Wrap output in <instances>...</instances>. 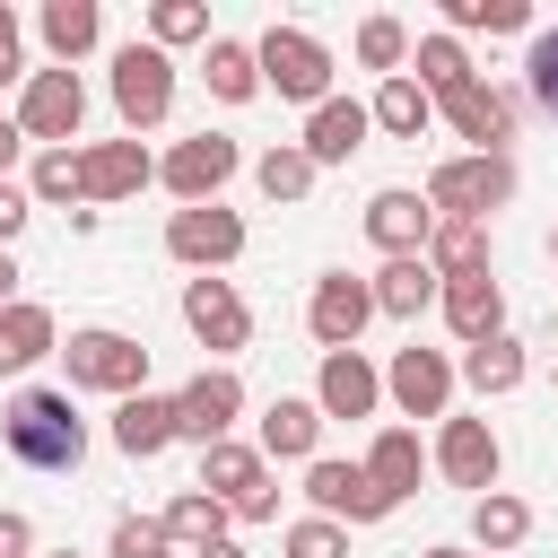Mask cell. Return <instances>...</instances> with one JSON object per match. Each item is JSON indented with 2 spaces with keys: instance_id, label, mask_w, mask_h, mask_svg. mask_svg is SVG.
I'll return each instance as SVG.
<instances>
[{
  "instance_id": "6da1fadb",
  "label": "cell",
  "mask_w": 558,
  "mask_h": 558,
  "mask_svg": "<svg viewBox=\"0 0 558 558\" xmlns=\"http://www.w3.org/2000/svg\"><path fill=\"white\" fill-rule=\"evenodd\" d=\"M0 445H9L26 471H78L87 427H78L70 392H17V401H9V418H0Z\"/></svg>"
},
{
  "instance_id": "7a4b0ae2",
  "label": "cell",
  "mask_w": 558,
  "mask_h": 558,
  "mask_svg": "<svg viewBox=\"0 0 558 558\" xmlns=\"http://www.w3.org/2000/svg\"><path fill=\"white\" fill-rule=\"evenodd\" d=\"M514 192V174H506V157H462V166H445L436 183H427V209H453V218H480V209H497Z\"/></svg>"
},
{
  "instance_id": "3957f363",
  "label": "cell",
  "mask_w": 558,
  "mask_h": 558,
  "mask_svg": "<svg viewBox=\"0 0 558 558\" xmlns=\"http://www.w3.org/2000/svg\"><path fill=\"white\" fill-rule=\"evenodd\" d=\"M262 78H270L279 96H323L331 61H323V44H314V35H296V26H270V35H262Z\"/></svg>"
},
{
  "instance_id": "277c9868",
  "label": "cell",
  "mask_w": 558,
  "mask_h": 558,
  "mask_svg": "<svg viewBox=\"0 0 558 558\" xmlns=\"http://www.w3.org/2000/svg\"><path fill=\"white\" fill-rule=\"evenodd\" d=\"M166 96H174L166 52H157V44H131V52L113 61V105H122L131 122H157V113H166Z\"/></svg>"
},
{
  "instance_id": "5b68a950",
  "label": "cell",
  "mask_w": 558,
  "mask_h": 558,
  "mask_svg": "<svg viewBox=\"0 0 558 558\" xmlns=\"http://www.w3.org/2000/svg\"><path fill=\"white\" fill-rule=\"evenodd\" d=\"M140 349L122 340V331H78L70 340V384H96V392H122V384H140Z\"/></svg>"
},
{
  "instance_id": "8992f818",
  "label": "cell",
  "mask_w": 558,
  "mask_h": 558,
  "mask_svg": "<svg viewBox=\"0 0 558 558\" xmlns=\"http://www.w3.org/2000/svg\"><path fill=\"white\" fill-rule=\"evenodd\" d=\"M305 497H314L323 514H349V523H375V514H392V497H384L366 471H349V462H314V471H305Z\"/></svg>"
},
{
  "instance_id": "52a82bcc",
  "label": "cell",
  "mask_w": 558,
  "mask_h": 558,
  "mask_svg": "<svg viewBox=\"0 0 558 558\" xmlns=\"http://www.w3.org/2000/svg\"><path fill=\"white\" fill-rule=\"evenodd\" d=\"M366 314H375V288H357L349 270H331V279L314 288V340H323V349H349Z\"/></svg>"
},
{
  "instance_id": "ba28073f",
  "label": "cell",
  "mask_w": 558,
  "mask_h": 558,
  "mask_svg": "<svg viewBox=\"0 0 558 558\" xmlns=\"http://www.w3.org/2000/svg\"><path fill=\"white\" fill-rule=\"evenodd\" d=\"M183 323H192L209 349H244V305H235L227 279H192V288H183Z\"/></svg>"
},
{
  "instance_id": "9c48e42d",
  "label": "cell",
  "mask_w": 558,
  "mask_h": 558,
  "mask_svg": "<svg viewBox=\"0 0 558 558\" xmlns=\"http://www.w3.org/2000/svg\"><path fill=\"white\" fill-rule=\"evenodd\" d=\"M235 401H244V392H235V375H192V384H183V401H174V427H183V436H201V445H218V436H227V418H235Z\"/></svg>"
},
{
  "instance_id": "30bf717a",
  "label": "cell",
  "mask_w": 558,
  "mask_h": 558,
  "mask_svg": "<svg viewBox=\"0 0 558 558\" xmlns=\"http://www.w3.org/2000/svg\"><path fill=\"white\" fill-rule=\"evenodd\" d=\"M427 227H436V209H427L418 192H375V201H366V235H375L384 253H401V262H410V244H418Z\"/></svg>"
},
{
  "instance_id": "8fae6325",
  "label": "cell",
  "mask_w": 558,
  "mask_h": 558,
  "mask_svg": "<svg viewBox=\"0 0 558 558\" xmlns=\"http://www.w3.org/2000/svg\"><path fill=\"white\" fill-rule=\"evenodd\" d=\"M78 113H87L78 78H70V70H44V78H35V96H26V131H35V140H70V131H78Z\"/></svg>"
},
{
  "instance_id": "7c38bea8",
  "label": "cell",
  "mask_w": 558,
  "mask_h": 558,
  "mask_svg": "<svg viewBox=\"0 0 558 558\" xmlns=\"http://www.w3.org/2000/svg\"><path fill=\"white\" fill-rule=\"evenodd\" d=\"M227 174H235V140H218V131L183 140V148H174V166H166V183H174V192H192V201H201V192H218Z\"/></svg>"
},
{
  "instance_id": "4fadbf2b",
  "label": "cell",
  "mask_w": 558,
  "mask_h": 558,
  "mask_svg": "<svg viewBox=\"0 0 558 558\" xmlns=\"http://www.w3.org/2000/svg\"><path fill=\"white\" fill-rule=\"evenodd\" d=\"M166 244H174V253H183V262H227V253H235V244H244V227H235V218H227V209H183V218H174V235H166Z\"/></svg>"
},
{
  "instance_id": "5bb4252c",
  "label": "cell",
  "mask_w": 558,
  "mask_h": 558,
  "mask_svg": "<svg viewBox=\"0 0 558 558\" xmlns=\"http://www.w3.org/2000/svg\"><path fill=\"white\" fill-rule=\"evenodd\" d=\"M183 427H174V401H148V392H131L122 401V418H113V445L122 453H166Z\"/></svg>"
},
{
  "instance_id": "9a60e30c",
  "label": "cell",
  "mask_w": 558,
  "mask_h": 558,
  "mask_svg": "<svg viewBox=\"0 0 558 558\" xmlns=\"http://www.w3.org/2000/svg\"><path fill=\"white\" fill-rule=\"evenodd\" d=\"M445 314H453V331H462L471 349L497 340V314H506V305H497V279H488V270H480V279H453V288H445Z\"/></svg>"
},
{
  "instance_id": "2e32d148",
  "label": "cell",
  "mask_w": 558,
  "mask_h": 558,
  "mask_svg": "<svg viewBox=\"0 0 558 558\" xmlns=\"http://www.w3.org/2000/svg\"><path fill=\"white\" fill-rule=\"evenodd\" d=\"M445 471H453L462 488H488V480H497V436H488L480 418H453V427H445Z\"/></svg>"
},
{
  "instance_id": "e0dca14e",
  "label": "cell",
  "mask_w": 558,
  "mask_h": 558,
  "mask_svg": "<svg viewBox=\"0 0 558 558\" xmlns=\"http://www.w3.org/2000/svg\"><path fill=\"white\" fill-rule=\"evenodd\" d=\"M357 140H366V105H314V131H305V157L314 166H340Z\"/></svg>"
},
{
  "instance_id": "ac0fdd59",
  "label": "cell",
  "mask_w": 558,
  "mask_h": 558,
  "mask_svg": "<svg viewBox=\"0 0 558 558\" xmlns=\"http://www.w3.org/2000/svg\"><path fill=\"white\" fill-rule=\"evenodd\" d=\"M323 410H331V418H366V410H375V375L357 366V349H331V366H323Z\"/></svg>"
},
{
  "instance_id": "d6986e66",
  "label": "cell",
  "mask_w": 558,
  "mask_h": 558,
  "mask_svg": "<svg viewBox=\"0 0 558 558\" xmlns=\"http://www.w3.org/2000/svg\"><path fill=\"white\" fill-rule=\"evenodd\" d=\"M392 392H401V410L436 418V410H445V357H427V349H401V366H392Z\"/></svg>"
},
{
  "instance_id": "ffe728a7",
  "label": "cell",
  "mask_w": 558,
  "mask_h": 558,
  "mask_svg": "<svg viewBox=\"0 0 558 558\" xmlns=\"http://www.w3.org/2000/svg\"><path fill=\"white\" fill-rule=\"evenodd\" d=\"M445 105H453V122H462V131H471V140H480V148H488V140H506V131H514V113H506V96H488V87H471V78H462V87H453V96H445Z\"/></svg>"
},
{
  "instance_id": "44dd1931",
  "label": "cell",
  "mask_w": 558,
  "mask_h": 558,
  "mask_svg": "<svg viewBox=\"0 0 558 558\" xmlns=\"http://www.w3.org/2000/svg\"><path fill=\"white\" fill-rule=\"evenodd\" d=\"M314 436H323V410L314 401H270V418H262V445L270 453H314Z\"/></svg>"
},
{
  "instance_id": "7402d4cb",
  "label": "cell",
  "mask_w": 558,
  "mask_h": 558,
  "mask_svg": "<svg viewBox=\"0 0 558 558\" xmlns=\"http://www.w3.org/2000/svg\"><path fill=\"white\" fill-rule=\"evenodd\" d=\"M375 122H384V131H401V140H418V131H427V87H410V78H384V96H375Z\"/></svg>"
},
{
  "instance_id": "603a6c76",
  "label": "cell",
  "mask_w": 558,
  "mask_h": 558,
  "mask_svg": "<svg viewBox=\"0 0 558 558\" xmlns=\"http://www.w3.org/2000/svg\"><path fill=\"white\" fill-rule=\"evenodd\" d=\"M44 340H52V323H44V314H26V305H17V314H0V366H35V357H44Z\"/></svg>"
},
{
  "instance_id": "cb8c5ba5",
  "label": "cell",
  "mask_w": 558,
  "mask_h": 558,
  "mask_svg": "<svg viewBox=\"0 0 558 558\" xmlns=\"http://www.w3.org/2000/svg\"><path fill=\"white\" fill-rule=\"evenodd\" d=\"M44 35H52V52H87L96 44V9L87 0H52L44 9Z\"/></svg>"
},
{
  "instance_id": "d4e9b609",
  "label": "cell",
  "mask_w": 558,
  "mask_h": 558,
  "mask_svg": "<svg viewBox=\"0 0 558 558\" xmlns=\"http://www.w3.org/2000/svg\"><path fill=\"white\" fill-rule=\"evenodd\" d=\"M436 262H445L453 279H480V262H488V235H480L471 218H453V227L436 235Z\"/></svg>"
},
{
  "instance_id": "484cf974",
  "label": "cell",
  "mask_w": 558,
  "mask_h": 558,
  "mask_svg": "<svg viewBox=\"0 0 558 558\" xmlns=\"http://www.w3.org/2000/svg\"><path fill=\"white\" fill-rule=\"evenodd\" d=\"M427 296H436V279H427L418 262H392V270H384V288H375V305H384V314H418Z\"/></svg>"
},
{
  "instance_id": "4316f807",
  "label": "cell",
  "mask_w": 558,
  "mask_h": 558,
  "mask_svg": "<svg viewBox=\"0 0 558 558\" xmlns=\"http://www.w3.org/2000/svg\"><path fill=\"white\" fill-rule=\"evenodd\" d=\"M366 480H375L384 497H401V488L418 480V445H410V436H384V445H375V462H366Z\"/></svg>"
},
{
  "instance_id": "83f0119b",
  "label": "cell",
  "mask_w": 558,
  "mask_h": 558,
  "mask_svg": "<svg viewBox=\"0 0 558 558\" xmlns=\"http://www.w3.org/2000/svg\"><path fill=\"white\" fill-rule=\"evenodd\" d=\"M201 488H227L235 506H253V497H262V488H253V453H244V445H209V480H201Z\"/></svg>"
},
{
  "instance_id": "f1b7e54d",
  "label": "cell",
  "mask_w": 558,
  "mask_h": 558,
  "mask_svg": "<svg viewBox=\"0 0 558 558\" xmlns=\"http://www.w3.org/2000/svg\"><path fill=\"white\" fill-rule=\"evenodd\" d=\"M209 87H218L227 105H244V96H253V52H244V44H209Z\"/></svg>"
},
{
  "instance_id": "f546056e",
  "label": "cell",
  "mask_w": 558,
  "mask_h": 558,
  "mask_svg": "<svg viewBox=\"0 0 558 558\" xmlns=\"http://www.w3.org/2000/svg\"><path fill=\"white\" fill-rule=\"evenodd\" d=\"M471 384H480V392H506V384H523V357H514V340H480V349H471Z\"/></svg>"
},
{
  "instance_id": "4dcf8cb0",
  "label": "cell",
  "mask_w": 558,
  "mask_h": 558,
  "mask_svg": "<svg viewBox=\"0 0 558 558\" xmlns=\"http://www.w3.org/2000/svg\"><path fill=\"white\" fill-rule=\"evenodd\" d=\"M305 183H314V157H296V148H270V157H262V192H270V201H296Z\"/></svg>"
},
{
  "instance_id": "1f68e13d",
  "label": "cell",
  "mask_w": 558,
  "mask_h": 558,
  "mask_svg": "<svg viewBox=\"0 0 558 558\" xmlns=\"http://www.w3.org/2000/svg\"><path fill=\"white\" fill-rule=\"evenodd\" d=\"M218 523H227V514H218V497H201V488L174 497V514H166V532H183V541H201V549L218 541Z\"/></svg>"
},
{
  "instance_id": "d6a6232c",
  "label": "cell",
  "mask_w": 558,
  "mask_h": 558,
  "mask_svg": "<svg viewBox=\"0 0 558 558\" xmlns=\"http://www.w3.org/2000/svg\"><path fill=\"white\" fill-rule=\"evenodd\" d=\"M140 174H148V157H140V148H113V157L87 166V192H131Z\"/></svg>"
},
{
  "instance_id": "836d02e7",
  "label": "cell",
  "mask_w": 558,
  "mask_h": 558,
  "mask_svg": "<svg viewBox=\"0 0 558 558\" xmlns=\"http://www.w3.org/2000/svg\"><path fill=\"white\" fill-rule=\"evenodd\" d=\"M78 183H87V166H78V157H70V148H52V157H44V166H35V192H44V201H70V192H78Z\"/></svg>"
},
{
  "instance_id": "e575fe53",
  "label": "cell",
  "mask_w": 558,
  "mask_h": 558,
  "mask_svg": "<svg viewBox=\"0 0 558 558\" xmlns=\"http://www.w3.org/2000/svg\"><path fill=\"white\" fill-rule=\"evenodd\" d=\"M471 523H480V541H497V549H506V541H523V506H514V497H480V514H471Z\"/></svg>"
},
{
  "instance_id": "d590c367",
  "label": "cell",
  "mask_w": 558,
  "mask_h": 558,
  "mask_svg": "<svg viewBox=\"0 0 558 558\" xmlns=\"http://www.w3.org/2000/svg\"><path fill=\"white\" fill-rule=\"evenodd\" d=\"M166 541H174L166 523H140V514L113 523V558H166Z\"/></svg>"
},
{
  "instance_id": "8d00e7d4",
  "label": "cell",
  "mask_w": 558,
  "mask_h": 558,
  "mask_svg": "<svg viewBox=\"0 0 558 558\" xmlns=\"http://www.w3.org/2000/svg\"><path fill=\"white\" fill-rule=\"evenodd\" d=\"M532 96H541V113H558V26L532 35Z\"/></svg>"
},
{
  "instance_id": "74e56055",
  "label": "cell",
  "mask_w": 558,
  "mask_h": 558,
  "mask_svg": "<svg viewBox=\"0 0 558 558\" xmlns=\"http://www.w3.org/2000/svg\"><path fill=\"white\" fill-rule=\"evenodd\" d=\"M418 70H427V78H436V87H445V96H453V87H462V78H471V70H462V52H453V44H418Z\"/></svg>"
},
{
  "instance_id": "f35d334b",
  "label": "cell",
  "mask_w": 558,
  "mask_h": 558,
  "mask_svg": "<svg viewBox=\"0 0 558 558\" xmlns=\"http://www.w3.org/2000/svg\"><path fill=\"white\" fill-rule=\"evenodd\" d=\"M453 17H462V26H523L514 0H453Z\"/></svg>"
},
{
  "instance_id": "ab89813d",
  "label": "cell",
  "mask_w": 558,
  "mask_h": 558,
  "mask_svg": "<svg viewBox=\"0 0 558 558\" xmlns=\"http://www.w3.org/2000/svg\"><path fill=\"white\" fill-rule=\"evenodd\" d=\"M288 558H340V532L331 523H296L288 532Z\"/></svg>"
},
{
  "instance_id": "60d3db41",
  "label": "cell",
  "mask_w": 558,
  "mask_h": 558,
  "mask_svg": "<svg viewBox=\"0 0 558 558\" xmlns=\"http://www.w3.org/2000/svg\"><path fill=\"white\" fill-rule=\"evenodd\" d=\"M357 52H366V61H401V26H392V17H375V26L357 35Z\"/></svg>"
},
{
  "instance_id": "b9f144b4",
  "label": "cell",
  "mask_w": 558,
  "mask_h": 558,
  "mask_svg": "<svg viewBox=\"0 0 558 558\" xmlns=\"http://www.w3.org/2000/svg\"><path fill=\"white\" fill-rule=\"evenodd\" d=\"M157 35H166V44H183V35H201V9H183V0H166V9H157Z\"/></svg>"
},
{
  "instance_id": "7bdbcfd3",
  "label": "cell",
  "mask_w": 558,
  "mask_h": 558,
  "mask_svg": "<svg viewBox=\"0 0 558 558\" xmlns=\"http://www.w3.org/2000/svg\"><path fill=\"white\" fill-rule=\"evenodd\" d=\"M17 78V26H9V9H0V87Z\"/></svg>"
},
{
  "instance_id": "ee69618b",
  "label": "cell",
  "mask_w": 558,
  "mask_h": 558,
  "mask_svg": "<svg viewBox=\"0 0 558 558\" xmlns=\"http://www.w3.org/2000/svg\"><path fill=\"white\" fill-rule=\"evenodd\" d=\"M17 227H26V201H17L9 183H0V235H17Z\"/></svg>"
},
{
  "instance_id": "f6af8a7d",
  "label": "cell",
  "mask_w": 558,
  "mask_h": 558,
  "mask_svg": "<svg viewBox=\"0 0 558 558\" xmlns=\"http://www.w3.org/2000/svg\"><path fill=\"white\" fill-rule=\"evenodd\" d=\"M0 558H26V523L17 514H0Z\"/></svg>"
},
{
  "instance_id": "bcb514c9",
  "label": "cell",
  "mask_w": 558,
  "mask_h": 558,
  "mask_svg": "<svg viewBox=\"0 0 558 558\" xmlns=\"http://www.w3.org/2000/svg\"><path fill=\"white\" fill-rule=\"evenodd\" d=\"M9 157H17V122H0V166H9Z\"/></svg>"
},
{
  "instance_id": "7dc6e473",
  "label": "cell",
  "mask_w": 558,
  "mask_h": 558,
  "mask_svg": "<svg viewBox=\"0 0 558 558\" xmlns=\"http://www.w3.org/2000/svg\"><path fill=\"white\" fill-rule=\"evenodd\" d=\"M201 558H244V549H235V541H209V549H201Z\"/></svg>"
},
{
  "instance_id": "c3c4849f",
  "label": "cell",
  "mask_w": 558,
  "mask_h": 558,
  "mask_svg": "<svg viewBox=\"0 0 558 558\" xmlns=\"http://www.w3.org/2000/svg\"><path fill=\"white\" fill-rule=\"evenodd\" d=\"M9 288H17V270H9V262H0V296H9Z\"/></svg>"
},
{
  "instance_id": "681fc988",
  "label": "cell",
  "mask_w": 558,
  "mask_h": 558,
  "mask_svg": "<svg viewBox=\"0 0 558 558\" xmlns=\"http://www.w3.org/2000/svg\"><path fill=\"white\" fill-rule=\"evenodd\" d=\"M427 558H462V549H427Z\"/></svg>"
}]
</instances>
